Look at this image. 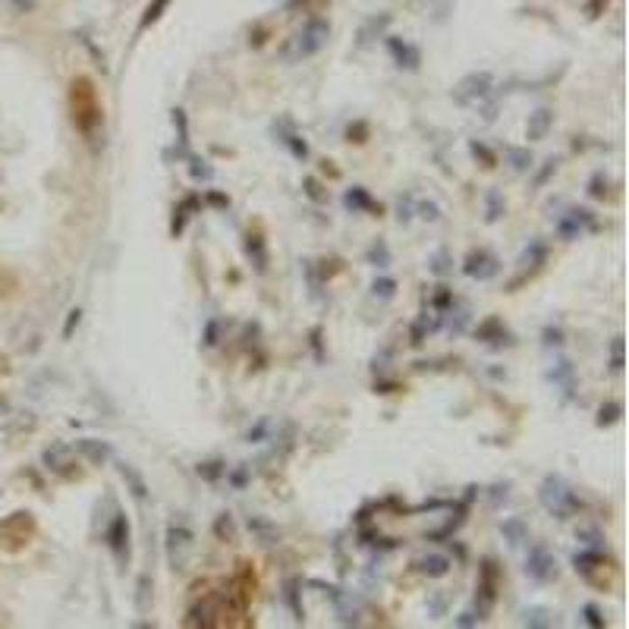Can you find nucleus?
<instances>
[{
  "label": "nucleus",
  "mask_w": 629,
  "mask_h": 629,
  "mask_svg": "<svg viewBox=\"0 0 629 629\" xmlns=\"http://www.w3.org/2000/svg\"><path fill=\"white\" fill-rule=\"evenodd\" d=\"M69 120L83 132L85 138H91L98 132V126L104 123V107L98 104V89L91 83V76H76L69 83Z\"/></svg>",
  "instance_id": "1"
},
{
  "label": "nucleus",
  "mask_w": 629,
  "mask_h": 629,
  "mask_svg": "<svg viewBox=\"0 0 629 629\" xmlns=\"http://www.w3.org/2000/svg\"><path fill=\"white\" fill-rule=\"evenodd\" d=\"M327 38H331V22L321 20V16H311L293 38H287V42L280 44V57H284L287 63H299L305 60V57H315L327 44Z\"/></svg>",
  "instance_id": "2"
},
{
  "label": "nucleus",
  "mask_w": 629,
  "mask_h": 629,
  "mask_svg": "<svg viewBox=\"0 0 629 629\" xmlns=\"http://www.w3.org/2000/svg\"><path fill=\"white\" fill-rule=\"evenodd\" d=\"M539 500H541V507H545L547 513H554L557 519H570L582 507L579 498H576V491L563 482L561 476H545V482H541V488H539Z\"/></svg>",
  "instance_id": "3"
},
{
  "label": "nucleus",
  "mask_w": 629,
  "mask_h": 629,
  "mask_svg": "<svg viewBox=\"0 0 629 629\" xmlns=\"http://www.w3.org/2000/svg\"><path fill=\"white\" fill-rule=\"evenodd\" d=\"M38 535V523L28 510H16L7 519H0V547L10 554H20L32 545V539Z\"/></svg>",
  "instance_id": "4"
},
{
  "label": "nucleus",
  "mask_w": 629,
  "mask_h": 629,
  "mask_svg": "<svg viewBox=\"0 0 629 629\" xmlns=\"http://www.w3.org/2000/svg\"><path fill=\"white\" fill-rule=\"evenodd\" d=\"M498 588H500V570L491 557H484L482 567H478V586H476V614L478 620L491 614L494 604H498Z\"/></svg>",
  "instance_id": "5"
},
{
  "label": "nucleus",
  "mask_w": 629,
  "mask_h": 629,
  "mask_svg": "<svg viewBox=\"0 0 629 629\" xmlns=\"http://www.w3.org/2000/svg\"><path fill=\"white\" fill-rule=\"evenodd\" d=\"M491 91H494V76L488 69H482V73H469V76L460 79L457 89H453V101L463 104V107H476Z\"/></svg>",
  "instance_id": "6"
},
{
  "label": "nucleus",
  "mask_w": 629,
  "mask_h": 629,
  "mask_svg": "<svg viewBox=\"0 0 629 629\" xmlns=\"http://www.w3.org/2000/svg\"><path fill=\"white\" fill-rule=\"evenodd\" d=\"M107 551L114 554V561L117 567H130V557H132V529H130V519L123 513L111 519V529H107Z\"/></svg>",
  "instance_id": "7"
},
{
  "label": "nucleus",
  "mask_w": 629,
  "mask_h": 629,
  "mask_svg": "<svg viewBox=\"0 0 629 629\" xmlns=\"http://www.w3.org/2000/svg\"><path fill=\"white\" fill-rule=\"evenodd\" d=\"M557 561H554V554L547 551L545 545H532L529 547V557H526V576L532 582H541V586H547V582L557 579Z\"/></svg>",
  "instance_id": "8"
},
{
  "label": "nucleus",
  "mask_w": 629,
  "mask_h": 629,
  "mask_svg": "<svg viewBox=\"0 0 629 629\" xmlns=\"http://www.w3.org/2000/svg\"><path fill=\"white\" fill-rule=\"evenodd\" d=\"M463 274L472 277V280H482V284H488V280H494V277L500 274V262L494 252L488 249H472L469 256H466L463 262Z\"/></svg>",
  "instance_id": "9"
},
{
  "label": "nucleus",
  "mask_w": 629,
  "mask_h": 629,
  "mask_svg": "<svg viewBox=\"0 0 629 629\" xmlns=\"http://www.w3.org/2000/svg\"><path fill=\"white\" fill-rule=\"evenodd\" d=\"M42 463H44V469L54 472V476H60V478H67V482L79 478V469H73L76 460H73V450H69L67 444H51V447H44Z\"/></svg>",
  "instance_id": "10"
},
{
  "label": "nucleus",
  "mask_w": 629,
  "mask_h": 629,
  "mask_svg": "<svg viewBox=\"0 0 629 629\" xmlns=\"http://www.w3.org/2000/svg\"><path fill=\"white\" fill-rule=\"evenodd\" d=\"M189 547H193V532L180 523H170V529H167V561L173 570H183Z\"/></svg>",
  "instance_id": "11"
},
{
  "label": "nucleus",
  "mask_w": 629,
  "mask_h": 629,
  "mask_svg": "<svg viewBox=\"0 0 629 629\" xmlns=\"http://www.w3.org/2000/svg\"><path fill=\"white\" fill-rule=\"evenodd\" d=\"M586 230H595V217H592L588 208H573V211H567V215L557 221L561 240H579Z\"/></svg>",
  "instance_id": "12"
},
{
  "label": "nucleus",
  "mask_w": 629,
  "mask_h": 629,
  "mask_svg": "<svg viewBox=\"0 0 629 629\" xmlns=\"http://www.w3.org/2000/svg\"><path fill=\"white\" fill-rule=\"evenodd\" d=\"M221 617V595H205L186 617V626H217Z\"/></svg>",
  "instance_id": "13"
},
{
  "label": "nucleus",
  "mask_w": 629,
  "mask_h": 629,
  "mask_svg": "<svg viewBox=\"0 0 629 629\" xmlns=\"http://www.w3.org/2000/svg\"><path fill=\"white\" fill-rule=\"evenodd\" d=\"M274 136H277V142H280V145L290 148L293 158H299V161L309 158V145H305V138H299V132L293 130L290 120H277V123H274Z\"/></svg>",
  "instance_id": "14"
},
{
  "label": "nucleus",
  "mask_w": 629,
  "mask_h": 629,
  "mask_svg": "<svg viewBox=\"0 0 629 629\" xmlns=\"http://www.w3.org/2000/svg\"><path fill=\"white\" fill-rule=\"evenodd\" d=\"M83 460H89L91 466H104L107 460L114 457V447L107 441H98V437H83V441H76V447H73Z\"/></svg>",
  "instance_id": "15"
},
{
  "label": "nucleus",
  "mask_w": 629,
  "mask_h": 629,
  "mask_svg": "<svg viewBox=\"0 0 629 629\" xmlns=\"http://www.w3.org/2000/svg\"><path fill=\"white\" fill-rule=\"evenodd\" d=\"M551 130H554V111L551 107H539V111L529 114V123H526L529 142H541V138H547V132Z\"/></svg>",
  "instance_id": "16"
},
{
  "label": "nucleus",
  "mask_w": 629,
  "mask_h": 629,
  "mask_svg": "<svg viewBox=\"0 0 629 629\" xmlns=\"http://www.w3.org/2000/svg\"><path fill=\"white\" fill-rule=\"evenodd\" d=\"M476 337L482 340V343H491V346H510V331H507L500 318H484L482 325H478Z\"/></svg>",
  "instance_id": "17"
},
{
  "label": "nucleus",
  "mask_w": 629,
  "mask_h": 629,
  "mask_svg": "<svg viewBox=\"0 0 629 629\" xmlns=\"http://www.w3.org/2000/svg\"><path fill=\"white\" fill-rule=\"evenodd\" d=\"M246 256L252 258V264H256V274H264L268 271V262H271V256H268V242H264V236L262 233H246Z\"/></svg>",
  "instance_id": "18"
},
{
  "label": "nucleus",
  "mask_w": 629,
  "mask_h": 629,
  "mask_svg": "<svg viewBox=\"0 0 629 629\" xmlns=\"http://www.w3.org/2000/svg\"><path fill=\"white\" fill-rule=\"evenodd\" d=\"M388 48H390V54H394L397 67L419 69V63H422V54H419V48H413V44L400 42V38H388Z\"/></svg>",
  "instance_id": "19"
},
{
  "label": "nucleus",
  "mask_w": 629,
  "mask_h": 629,
  "mask_svg": "<svg viewBox=\"0 0 629 629\" xmlns=\"http://www.w3.org/2000/svg\"><path fill=\"white\" fill-rule=\"evenodd\" d=\"M500 535H504V541L510 547H523L529 541V526H526V519H519V516H510V519H504L500 523Z\"/></svg>",
  "instance_id": "20"
},
{
  "label": "nucleus",
  "mask_w": 629,
  "mask_h": 629,
  "mask_svg": "<svg viewBox=\"0 0 629 629\" xmlns=\"http://www.w3.org/2000/svg\"><path fill=\"white\" fill-rule=\"evenodd\" d=\"M117 472H120V478L126 482V488H130V494L136 500H148V484H145V478L138 476V469L136 466H130V463H117Z\"/></svg>",
  "instance_id": "21"
},
{
  "label": "nucleus",
  "mask_w": 629,
  "mask_h": 629,
  "mask_svg": "<svg viewBox=\"0 0 629 629\" xmlns=\"http://www.w3.org/2000/svg\"><path fill=\"white\" fill-rule=\"evenodd\" d=\"M415 567H419V573L429 576V579H444L453 563H450V557H444V554H429V557H422Z\"/></svg>",
  "instance_id": "22"
},
{
  "label": "nucleus",
  "mask_w": 629,
  "mask_h": 629,
  "mask_svg": "<svg viewBox=\"0 0 629 629\" xmlns=\"http://www.w3.org/2000/svg\"><path fill=\"white\" fill-rule=\"evenodd\" d=\"M195 208H199V195H189V199L180 201V208L173 211V224H170V233L173 236H180L183 230H186V224H189V217H193Z\"/></svg>",
  "instance_id": "23"
},
{
  "label": "nucleus",
  "mask_w": 629,
  "mask_h": 629,
  "mask_svg": "<svg viewBox=\"0 0 629 629\" xmlns=\"http://www.w3.org/2000/svg\"><path fill=\"white\" fill-rule=\"evenodd\" d=\"M170 4H173V0H152V4H148V7H145V13L138 16V26H136V32L142 35V32H145V28H152L154 22H158L161 16H164L167 10H170Z\"/></svg>",
  "instance_id": "24"
},
{
  "label": "nucleus",
  "mask_w": 629,
  "mask_h": 629,
  "mask_svg": "<svg viewBox=\"0 0 629 629\" xmlns=\"http://www.w3.org/2000/svg\"><path fill=\"white\" fill-rule=\"evenodd\" d=\"M504 211H507L504 195H500L498 189H488V193H484V221L498 224L500 217H504Z\"/></svg>",
  "instance_id": "25"
},
{
  "label": "nucleus",
  "mask_w": 629,
  "mask_h": 629,
  "mask_svg": "<svg viewBox=\"0 0 629 629\" xmlns=\"http://www.w3.org/2000/svg\"><path fill=\"white\" fill-rule=\"evenodd\" d=\"M343 201H346V208H353V211H378V215H381V205H374L372 195H368L362 186H353V189H350Z\"/></svg>",
  "instance_id": "26"
},
{
  "label": "nucleus",
  "mask_w": 629,
  "mask_h": 629,
  "mask_svg": "<svg viewBox=\"0 0 629 629\" xmlns=\"http://www.w3.org/2000/svg\"><path fill=\"white\" fill-rule=\"evenodd\" d=\"M504 154H507V164H510V170H513V173H526V170H532V152H529V148L510 145Z\"/></svg>",
  "instance_id": "27"
},
{
  "label": "nucleus",
  "mask_w": 629,
  "mask_h": 629,
  "mask_svg": "<svg viewBox=\"0 0 629 629\" xmlns=\"http://www.w3.org/2000/svg\"><path fill=\"white\" fill-rule=\"evenodd\" d=\"M303 193L309 195L315 205H327V199H331V193H327V186L318 180V177H305V180H303Z\"/></svg>",
  "instance_id": "28"
},
{
  "label": "nucleus",
  "mask_w": 629,
  "mask_h": 629,
  "mask_svg": "<svg viewBox=\"0 0 629 629\" xmlns=\"http://www.w3.org/2000/svg\"><path fill=\"white\" fill-rule=\"evenodd\" d=\"M523 623L532 629H551L554 617H551V610H545V608H529V610H523Z\"/></svg>",
  "instance_id": "29"
},
{
  "label": "nucleus",
  "mask_w": 629,
  "mask_h": 629,
  "mask_svg": "<svg viewBox=\"0 0 629 629\" xmlns=\"http://www.w3.org/2000/svg\"><path fill=\"white\" fill-rule=\"evenodd\" d=\"M469 152H472V158H476V161H482L484 170H494V167H498V154L484 145V142H478V138H472V142H469Z\"/></svg>",
  "instance_id": "30"
},
{
  "label": "nucleus",
  "mask_w": 629,
  "mask_h": 629,
  "mask_svg": "<svg viewBox=\"0 0 629 629\" xmlns=\"http://www.w3.org/2000/svg\"><path fill=\"white\" fill-rule=\"evenodd\" d=\"M136 608L145 614L152 608V576H138V586H136Z\"/></svg>",
  "instance_id": "31"
},
{
  "label": "nucleus",
  "mask_w": 629,
  "mask_h": 629,
  "mask_svg": "<svg viewBox=\"0 0 629 629\" xmlns=\"http://www.w3.org/2000/svg\"><path fill=\"white\" fill-rule=\"evenodd\" d=\"M429 268H431V274L447 277L450 271H453V258H450V252H447V249H437L435 256L429 258Z\"/></svg>",
  "instance_id": "32"
},
{
  "label": "nucleus",
  "mask_w": 629,
  "mask_h": 629,
  "mask_svg": "<svg viewBox=\"0 0 629 629\" xmlns=\"http://www.w3.org/2000/svg\"><path fill=\"white\" fill-rule=\"evenodd\" d=\"M620 415H623V406H620V403H617V400L604 403V406L598 409V429H608V425L620 422Z\"/></svg>",
  "instance_id": "33"
},
{
  "label": "nucleus",
  "mask_w": 629,
  "mask_h": 629,
  "mask_svg": "<svg viewBox=\"0 0 629 629\" xmlns=\"http://www.w3.org/2000/svg\"><path fill=\"white\" fill-rule=\"evenodd\" d=\"M372 293L381 299V303H390V299L397 296V280L394 277H378V280L372 284Z\"/></svg>",
  "instance_id": "34"
},
{
  "label": "nucleus",
  "mask_w": 629,
  "mask_h": 629,
  "mask_svg": "<svg viewBox=\"0 0 629 629\" xmlns=\"http://www.w3.org/2000/svg\"><path fill=\"white\" fill-rule=\"evenodd\" d=\"M299 586H303L299 579H290V582H287L284 598H287V604H290L293 614H296V620H305V610H303V604H299Z\"/></svg>",
  "instance_id": "35"
},
{
  "label": "nucleus",
  "mask_w": 629,
  "mask_h": 629,
  "mask_svg": "<svg viewBox=\"0 0 629 629\" xmlns=\"http://www.w3.org/2000/svg\"><path fill=\"white\" fill-rule=\"evenodd\" d=\"M215 535L221 541H236V526H233V516H230V513H221V516L215 519Z\"/></svg>",
  "instance_id": "36"
},
{
  "label": "nucleus",
  "mask_w": 629,
  "mask_h": 629,
  "mask_svg": "<svg viewBox=\"0 0 629 629\" xmlns=\"http://www.w3.org/2000/svg\"><path fill=\"white\" fill-rule=\"evenodd\" d=\"M551 381H554V384H563L567 390H573V366H570L567 359H561L557 366H554Z\"/></svg>",
  "instance_id": "37"
},
{
  "label": "nucleus",
  "mask_w": 629,
  "mask_h": 629,
  "mask_svg": "<svg viewBox=\"0 0 629 629\" xmlns=\"http://www.w3.org/2000/svg\"><path fill=\"white\" fill-rule=\"evenodd\" d=\"M368 262H372L374 268H388V264H390V249H388V242H384V240L374 242L372 249H368Z\"/></svg>",
  "instance_id": "38"
},
{
  "label": "nucleus",
  "mask_w": 629,
  "mask_h": 629,
  "mask_svg": "<svg viewBox=\"0 0 629 629\" xmlns=\"http://www.w3.org/2000/svg\"><path fill=\"white\" fill-rule=\"evenodd\" d=\"M199 476L205 478V482H217L221 476H227V466H224L221 460H211V463L199 466Z\"/></svg>",
  "instance_id": "39"
},
{
  "label": "nucleus",
  "mask_w": 629,
  "mask_h": 629,
  "mask_svg": "<svg viewBox=\"0 0 629 629\" xmlns=\"http://www.w3.org/2000/svg\"><path fill=\"white\" fill-rule=\"evenodd\" d=\"M582 620H586L592 629H604V626H608V620H604V614H601V608H598V604H586V608H582Z\"/></svg>",
  "instance_id": "40"
},
{
  "label": "nucleus",
  "mask_w": 629,
  "mask_h": 629,
  "mask_svg": "<svg viewBox=\"0 0 629 629\" xmlns=\"http://www.w3.org/2000/svg\"><path fill=\"white\" fill-rule=\"evenodd\" d=\"M189 173H193L195 180H211V177H215V170H211L201 158H195V154H189Z\"/></svg>",
  "instance_id": "41"
},
{
  "label": "nucleus",
  "mask_w": 629,
  "mask_h": 629,
  "mask_svg": "<svg viewBox=\"0 0 629 629\" xmlns=\"http://www.w3.org/2000/svg\"><path fill=\"white\" fill-rule=\"evenodd\" d=\"M588 195L592 199H608V177L604 173H595L592 183H588Z\"/></svg>",
  "instance_id": "42"
},
{
  "label": "nucleus",
  "mask_w": 629,
  "mask_h": 629,
  "mask_svg": "<svg viewBox=\"0 0 629 629\" xmlns=\"http://www.w3.org/2000/svg\"><path fill=\"white\" fill-rule=\"evenodd\" d=\"M557 164H561V161H557V158H547V161H545V167H541L539 177H535V189H541L547 180H551L554 173H557Z\"/></svg>",
  "instance_id": "43"
},
{
  "label": "nucleus",
  "mask_w": 629,
  "mask_h": 629,
  "mask_svg": "<svg viewBox=\"0 0 629 629\" xmlns=\"http://www.w3.org/2000/svg\"><path fill=\"white\" fill-rule=\"evenodd\" d=\"M576 535H579V539L586 541V547H598V551L604 547V535L598 532V529H579Z\"/></svg>",
  "instance_id": "44"
},
{
  "label": "nucleus",
  "mask_w": 629,
  "mask_h": 629,
  "mask_svg": "<svg viewBox=\"0 0 629 629\" xmlns=\"http://www.w3.org/2000/svg\"><path fill=\"white\" fill-rule=\"evenodd\" d=\"M419 217H422V221H429V224L441 221V208H437L435 201H419Z\"/></svg>",
  "instance_id": "45"
},
{
  "label": "nucleus",
  "mask_w": 629,
  "mask_h": 629,
  "mask_svg": "<svg viewBox=\"0 0 629 629\" xmlns=\"http://www.w3.org/2000/svg\"><path fill=\"white\" fill-rule=\"evenodd\" d=\"M201 340H205V346H217V343H221V321H217V318L208 321V325H205V337H201Z\"/></svg>",
  "instance_id": "46"
},
{
  "label": "nucleus",
  "mask_w": 629,
  "mask_h": 629,
  "mask_svg": "<svg viewBox=\"0 0 629 629\" xmlns=\"http://www.w3.org/2000/svg\"><path fill=\"white\" fill-rule=\"evenodd\" d=\"M173 126L180 132V145L186 148L189 145V123H186V114L183 111H173Z\"/></svg>",
  "instance_id": "47"
},
{
  "label": "nucleus",
  "mask_w": 629,
  "mask_h": 629,
  "mask_svg": "<svg viewBox=\"0 0 629 629\" xmlns=\"http://www.w3.org/2000/svg\"><path fill=\"white\" fill-rule=\"evenodd\" d=\"M346 136H350V142H356V145H362V142H368V123H353L350 130H346Z\"/></svg>",
  "instance_id": "48"
},
{
  "label": "nucleus",
  "mask_w": 629,
  "mask_h": 629,
  "mask_svg": "<svg viewBox=\"0 0 629 629\" xmlns=\"http://www.w3.org/2000/svg\"><path fill=\"white\" fill-rule=\"evenodd\" d=\"M610 368L614 372L623 368V337H614V343H610Z\"/></svg>",
  "instance_id": "49"
},
{
  "label": "nucleus",
  "mask_w": 629,
  "mask_h": 629,
  "mask_svg": "<svg viewBox=\"0 0 629 629\" xmlns=\"http://www.w3.org/2000/svg\"><path fill=\"white\" fill-rule=\"evenodd\" d=\"M79 321H83V309H73V311L67 315V325H63V340L73 337V331L79 327Z\"/></svg>",
  "instance_id": "50"
},
{
  "label": "nucleus",
  "mask_w": 629,
  "mask_h": 629,
  "mask_svg": "<svg viewBox=\"0 0 629 629\" xmlns=\"http://www.w3.org/2000/svg\"><path fill=\"white\" fill-rule=\"evenodd\" d=\"M541 337H545V346H547V350H551V346H563V331H561V327L547 325Z\"/></svg>",
  "instance_id": "51"
},
{
  "label": "nucleus",
  "mask_w": 629,
  "mask_h": 629,
  "mask_svg": "<svg viewBox=\"0 0 629 629\" xmlns=\"http://www.w3.org/2000/svg\"><path fill=\"white\" fill-rule=\"evenodd\" d=\"M608 7V0H588V7H586V13H588V20H598L601 16V10Z\"/></svg>",
  "instance_id": "52"
},
{
  "label": "nucleus",
  "mask_w": 629,
  "mask_h": 629,
  "mask_svg": "<svg viewBox=\"0 0 629 629\" xmlns=\"http://www.w3.org/2000/svg\"><path fill=\"white\" fill-rule=\"evenodd\" d=\"M13 374V359L7 353H0V378H10Z\"/></svg>",
  "instance_id": "53"
},
{
  "label": "nucleus",
  "mask_w": 629,
  "mask_h": 629,
  "mask_svg": "<svg viewBox=\"0 0 629 629\" xmlns=\"http://www.w3.org/2000/svg\"><path fill=\"white\" fill-rule=\"evenodd\" d=\"M264 42H268V28H258V32L249 38V48H262Z\"/></svg>",
  "instance_id": "54"
},
{
  "label": "nucleus",
  "mask_w": 629,
  "mask_h": 629,
  "mask_svg": "<svg viewBox=\"0 0 629 629\" xmlns=\"http://www.w3.org/2000/svg\"><path fill=\"white\" fill-rule=\"evenodd\" d=\"M208 201H211V205H217V208H230V199H227V195H221V193H208Z\"/></svg>",
  "instance_id": "55"
},
{
  "label": "nucleus",
  "mask_w": 629,
  "mask_h": 629,
  "mask_svg": "<svg viewBox=\"0 0 629 629\" xmlns=\"http://www.w3.org/2000/svg\"><path fill=\"white\" fill-rule=\"evenodd\" d=\"M476 623H478V614H469V610L457 617V626H476Z\"/></svg>",
  "instance_id": "56"
},
{
  "label": "nucleus",
  "mask_w": 629,
  "mask_h": 629,
  "mask_svg": "<svg viewBox=\"0 0 629 629\" xmlns=\"http://www.w3.org/2000/svg\"><path fill=\"white\" fill-rule=\"evenodd\" d=\"M507 491H510V484H504V488H500V484H498V488H494V507H498L500 500L510 498V494H507Z\"/></svg>",
  "instance_id": "57"
},
{
  "label": "nucleus",
  "mask_w": 629,
  "mask_h": 629,
  "mask_svg": "<svg viewBox=\"0 0 629 629\" xmlns=\"http://www.w3.org/2000/svg\"><path fill=\"white\" fill-rule=\"evenodd\" d=\"M16 7H22V10H35V0H13Z\"/></svg>",
  "instance_id": "58"
}]
</instances>
